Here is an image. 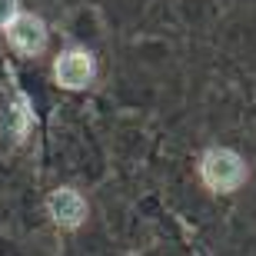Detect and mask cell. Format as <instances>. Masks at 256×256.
<instances>
[{"instance_id": "1", "label": "cell", "mask_w": 256, "mask_h": 256, "mask_svg": "<svg viewBox=\"0 0 256 256\" xmlns=\"http://www.w3.org/2000/svg\"><path fill=\"white\" fill-rule=\"evenodd\" d=\"M246 163L236 150L230 146H210L200 156V180L206 183L213 193H233L246 183Z\"/></svg>"}, {"instance_id": "2", "label": "cell", "mask_w": 256, "mask_h": 256, "mask_svg": "<svg viewBox=\"0 0 256 256\" xmlns=\"http://www.w3.org/2000/svg\"><path fill=\"white\" fill-rule=\"evenodd\" d=\"M94 74H96V64L94 57L80 47H70L64 50L54 64V76H57V84L64 90H84V86L94 84Z\"/></svg>"}, {"instance_id": "3", "label": "cell", "mask_w": 256, "mask_h": 256, "mask_svg": "<svg viewBox=\"0 0 256 256\" xmlns=\"http://www.w3.org/2000/svg\"><path fill=\"white\" fill-rule=\"evenodd\" d=\"M7 37L10 44L20 50V54H44L47 47V27H44V20L34 17V14H17V17L7 24Z\"/></svg>"}, {"instance_id": "4", "label": "cell", "mask_w": 256, "mask_h": 256, "mask_svg": "<svg viewBox=\"0 0 256 256\" xmlns=\"http://www.w3.org/2000/svg\"><path fill=\"white\" fill-rule=\"evenodd\" d=\"M47 206H50L54 223H57V226H64V230H76L86 220V200L80 196L76 190H70V186H60V190L50 193Z\"/></svg>"}, {"instance_id": "5", "label": "cell", "mask_w": 256, "mask_h": 256, "mask_svg": "<svg viewBox=\"0 0 256 256\" xmlns=\"http://www.w3.org/2000/svg\"><path fill=\"white\" fill-rule=\"evenodd\" d=\"M17 17V0H0V27H7Z\"/></svg>"}]
</instances>
